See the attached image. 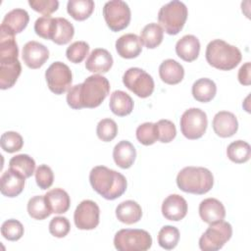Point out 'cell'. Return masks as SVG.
<instances>
[{
	"instance_id": "8992f818",
	"label": "cell",
	"mask_w": 251,
	"mask_h": 251,
	"mask_svg": "<svg viewBox=\"0 0 251 251\" xmlns=\"http://www.w3.org/2000/svg\"><path fill=\"white\" fill-rule=\"evenodd\" d=\"M114 245L119 251H146L152 245V237L144 229L125 228L115 234Z\"/></svg>"
},
{
	"instance_id": "30bf717a",
	"label": "cell",
	"mask_w": 251,
	"mask_h": 251,
	"mask_svg": "<svg viewBox=\"0 0 251 251\" xmlns=\"http://www.w3.org/2000/svg\"><path fill=\"white\" fill-rule=\"evenodd\" d=\"M103 16L111 30L120 31L126 28L130 22V9L122 0H112L105 3Z\"/></svg>"
},
{
	"instance_id": "7a4b0ae2",
	"label": "cell",
	"mask_w": 251,
	"mask_h": 251,
	"mask_svg": "<svg viewBox=\"0 0 251 251\" xmlns=\"http://www.w3.org/2000/svg\"><path fill=\"white\" fill-rule=\"evenodd\" d=\"M92 188L107 200H115L126 189V178L121 173L105 166L94 167L89 174Z\"/></svg>"
},
{
	"instance_id": "4dcf8cb0",
	"label": "cell",
	"mask_w": 251,
	"mask_h": 251,
	"mask_svg": "<svg viewBox=\"0 0 251 251\" xmlns=\"http://www.w3.org/2000/svg\"><path fill=\"white\" fill-rule=\"evenodd\" d=\"M226 155L233 163H245L250 159L251 156L250 145L243 140L233 141L227 146Z\"/></svg>"
},
{
	"instance_id": "5b68a950",
	"label": "cell",
	"mask_w": 251,
	"mask_h": 251,
	"mask_svg": "<svg viewBox=\"0 0 251 251\" xmlns=\"http://www.w3.org/2000/svg\"><path fill=\"white\" fill-rule=\"evenodd\" d=\"M187 15L188 11L185 4L180 1L174 0L162 6L159 10L158 22L163 30L168 34L176 35L182 29L186 22Z\"/></svg>"
},
{
	"instance_id": "f35d334b",
	"label": "cell",
	"mask_w": 251,
	"mask_h": 251,
	"mask_svg": "<svg viewBox=\"0 0 251 251\" xmlns=\"http://www.w3.org/2000/svg\"><path fill=\"white\" fill-rule=\"evenodd\" d=\"M96 133L99 139L105 142H109L117 136L118 126L112 119H103L97 125Z\"/></svg>"
},
{
	"instance_id": "603a6c76",
	"label": "cell",
	"mask_w": 251,
	"mask_h": 251,
	"mask_svg": "<svg viewBox=\"0 0 251 251\" xmlns=\"http://www.w3.org/2000/svg\"><path fill=\"white\" fill-rule=\"evenodd\" d=\"M159 75L165 83L177 84L184 76V70L176 60L167 59L159 67Z\"/></svg>"
},
{
	"instance_id": "d590c367",
	"label": "cell",
	"mask_w": 251,
	"mask_h": 251,
	"mask_svg": "<svg viewBox=\"0 0 251 251\" xmlns=\"http://www.w3.org/2000/svg\"><path fill=\"white\" fill-rule=\"evenodd\" d=\"M57 25V18L42 16L34 23V31L44 39H53Z\"/></svg>"
},
{
	"instance_id": "7402d4cb",
	"label": "cell",
	"mask_w": 251,
	"mask_h": 251,
	"mask_svg": "<svg viewBox=\"0 0 251 251\" xmlns=\"http://www.w3.org/2000/svg\"><path fill=\"white\" fill-rule=\"evenodd\" d=\"M136 150L127 140L120 141L113 150V158L117 166L122 169L130 168L135 160Z\"/></svg>"
},
{
	"instance_id": "bcb514c9",
	"label": "cell",
	"mask_w": 251,
	"mask_h": 251,
	"mask_svg": "<svg viewBox=\"0 0 251 251\" xmlns=\"http://www.w3.org/2000/svg\"><path fill=\"white\" fill-rule=\"evenodd\" d=\"M250 72H251V64L250 62L245 63L243 66L240 67L238 71V80L243 85H249L251 83L250 78Z\"/></svg>"
},
{
	"instance_id": "5bb4252c",
	"label": "cell",
	"mask_w": 251,
	"mask_h": 251,
	"mask_svg": "<svg viewBox=\"0 0 251 251\" xmlns=\"http://www.w3.org/2000/svg\"><path fill=\"white\" fill-rule=\"evenodd\" d=\"M162 214L169 221H180L187 214V202L178 194L169 195L162 204Z\"/></svg>"
},
{
	"instance_id": "ba28073f",
	"label": "cell",
	"mask_w": 251,
	"mask_h": 251,
	"mask_svg": "<svg viewBox=\"0 0 251 251\" xmlns=\"http://www.w3.org/2000/svg\"><path fill=\"white\" fill-rule=\"evenodd\" d=\"M181 133L188 139H198L203 136L208 126L207 115L199 108H190L180 117Z\"/></svg>"
},
{
	"instance_id": "2e32d148",
	"label": "cell",
	"mask_w": 251,
	"mask_h": 251,
	"mask_svg": "<svg viewBox=\"0 0 251 251\" xmlns=\"http://www.w3.org/2000/svg\"><path fill=\"white\" fill-rule=\"evenodd\" d=\"M1 193L7 197L18 196L25 187V177L14 169L5 171L1 176Z\"/></svg>"
},
{
	"instance_id": "d6a6232c",
	"label": "cell",
	"mask_w": 251,
	"mask_h": 251,
	"mask_svg": "<svg viewBox=\"0 0 251 251\" xmlns=\"http://www.w3.org/2000/svg\"><path fill=\"white\" fill-rule=\"evenodd\" d=\"M9 166L11 169L16 170L25 178L30 177L35 170L34 160L26 154H19L12 157L9 161Z\"/></svg>"
},
{
	"instance_id": "1f68e13d",
	"label": "cell",
	"mask_w": 251,
	"mask_h": 251,
	"mask_svg": "<svg viewBox=\"0 0 251 251\" xmlns=\"http://www.w3.org/2000/svg\"><path fill=\"white\" fill-rule=\"evenodd\" d=\"M27 212L32 219L39 221L46 219L52 214L44 195L31 197L27 202Z\"/></svg>"
},
{
	"instance_id": "ac0fdd59",
	"label": "cell",
	"mask_w": 251,
	"mask_h": 251,
	"mask_svg": "<svg viewBox=\"0 0 251 251\" xmlns=\"http://www.w3.org/2000/svg\"><path fill=\"white\" fill-rule=\"evenodd\" d=\"M200 218L207 224L223 221L226 217V209L221 201L216 198H206L199 205Z\"/></svg>"
},
{
	"instance_id": "f1b7e54d",
	"label": "cell",
	"mask_w": 251,
	"mask_h": 251,
	"mask_svg": "<svg viewBox=\"0 0 251 251\" xmlns=\"http://www.w3.org/2000/svg\"><path fill=\"white\" fill-rule=\"evenodd\" d=\"M94 6L92 0H70L67 4V11L75 20L84 21L90 17Z\"/></svg>"
},
{
	"instance_id": "74e56055",
	"label": "cell",
	"mask_w": 251,
	"mask_h": 251,
	"mask_svg": "<svg viewBox=\"0 0 251 251\" xmlns=\"http://www.w3.org/2000/svg\"><path fill=\"white\" fill-rule=\"evenodd\" d=\"M24 226L21 222L15 219L5 221L1 226V234L10 241H17L24 235Z\"/></svg>"
},
{
	"instance_id": "f6af8a7d",
	"label": "cell",
	"mask_w": 251,
	"mask_h": 251,
	"mask_svg": "<svg viewBox=\"0 0 251 251\" xmlns=\"http://www.w3.org/2000/svg\"><path fill=\"white\" fill-rule=\"evenodd\" d=\"M28 4L34 11L46 17H49L59 7L57 0H29Z\"/></svg>"
},
{
	"instance_id": "52a82bcc",
	"label": "cell",
	"mask_w": 251,
	"mask_h": 251,
	"mask_svg": "<svg viewBox=\"0 0 251 251\" xmlns=\"http://www.w3.org/2000/svg\"><path fill=\"white\" fill-rule=\"evenodd\" d=\"M232 235L229 223L223 221L210 224L199 239V247L204 251H217L221 249Z\"/></svg>"
},
{
	"instance_id": "8d00e7d4",
	"label": "cell",
	"mask_w": 251,
	"mask_h": 251,
	"mask_svg": "<svg viewBox=\"0 0 251 251\" xmlns=\"http://www.w3.org/2000/svg\"><path fill=\"white\" fill-rule=\"evenodd\" d=\"M136 138L143 145H152L158 140L156 123H144L136 128Z\"/></svg>"
},
{
	"instance_id": "d4e9b609",
	"label": "cell",
	"mask_w": 251,
	"mask_h": 251,
	"mask_svg": "<svg viewBox=\"0 0 251 251\" xmlns=\"http://www.w3.org/2000/svg\"><path fill=\"white\" fill-rule=\"evenodd\" d=\"M28 21H29L28 13L24 9L17 8V9L11 10L5 15L1 25L8 28L14 34H17L22 32L26 27Z\"/></svg>"
},
{
	"instance_id": "3957f363",
	"label": "cell",
	"mask_w": 251,
	"mask_h": 251,
	"mask_svg": "<svg viewBox=\"0 0 251 251\" xmlns=\"http://www.w3.org/2000/svg\"><path fill=\"white\" fill-rule=\"evenodd\" d=\"M206 60L212 67L229 71L234 69L241 61L240 50L222 39H215L208 43L205 52Z\"/></svg>"
},
{
	"instance_id": "4316f807",
	"label": "cell",
	"mask_w": 251,
	"mask_h": 251,
	"mask_svg": "<svg viewBox=\"0 0 251 251\" xmlns=\"http://www.w3.org/2000/svg\"><path fill=\"white\" fill-rule=\"evenodd\" d=\"M109 106L115 115L119 117H125L132 112L133 101L131 97L125 91L116 90L111 94Z\"/></svg>"
},
{
	"instance_id": "6da1fadb",
	"label": "cell",
	"mask_w": 251,
	"mask_h": 251,
	"mask_svg": "<svg viewBox=\"0 0 251 251\" xmlns=\"http://www.w3.org/2000/svg\"><path fill=\"white\" fill-rule=\"evenodd\" d=\"M110 83L101 75H93L85 78L82 83L71 87L67 94L68 105L78 110L81 108H96L108 96Z\"/></svg>"
},
{
	"instance_id": "7c38bea8",
	"label": "cell",
	"mask_w": 251,
	"mask_h": 251,
	"mask_svg": "<svg viewBox=\"0 0 251 251\" xmlns=\"http://www.w3.org/2000/svg\"><path fill=\"white\" fill-rule=\"evenodd\" d=\"M99 207L94 201L83 200L75 211V225L79 229H94L99 224Z\"/></svg>"
},
{
	"instance_id": "8fae6325",
	"label": "cell",
	"mask_w": 251,
	"mask_h": 251,
	"mask_svg": "<svg viewBox=\"0 0 251 251\" xmlns=\"http://www.w3.org/2000/svg\"><path fill=\"white\" fill-rule=\"evenodd\" d=\"M45 78L49 89L57 94H63L70 89L73 75L70 68L62 62H54L45 72Z\"/></svg>"
},
{
	"instance_id": "9a60e30c",
	"label": "cell",
	"mask_w": 251,
	"mask_h": 251,
	"mask_svg": "<svg viewBox=\"0 0 251 251\" xmlns=\"http://www.w3.org/2000/svg\"><path fill=\"white\" fill-rule=\"evenodd\" d=\"M213 129L220 137H230L238 129L236 117L227 111L218 112L213 119Z\"/></svg>"
},
{
	"instance_id": "d6986e66",
	"label": "cell",
	"mask_w": 251,
	"mask_h": 251,
	"mask_svg": "<svg viewBox=\"0 0 251 251\" xmlns=\"http://www.w3.org/2000/svg\"><path fill=\"white\" fill-rule=\"evenodd\" d=\"M113 66V57L108 50L96 48L86 59L85 68L91 73H107Z\"/></svg>"
},
{
	"instance_id": "7bdbcfd3",
	"label": "cell",
	"mask_w": 251,
	"mask_h": 251,
	"mask_svg": "<svg viewBox=\"0 0 251 251\" xmlns=\"http://www.w3.org/2000/svg\"><path fill=\"white\" fill-rule=\"evenodd\" d=\"M70 229L71 225L66 217H55L49 223V232L55 237H65Z\"/></svg>"
},
{
	"instance_id": "f546056e",
	"label": "cell",
	"mask_w": 251,
	"mask_h": 251,
	"mask_svg": "<svg viewBox=\"0 0 251 251\" xmlns=\"http://www.w3.org/2000/svg\"><path fill=\"white\" fill-rule=\"evenodd\" d=\"M164 37V30L160 25L156 23H151L146 25L140 34V39L142 44H144L148 49H154L159 46Z\"/></svg>"
},
{
	"instance_id": "cb8c5ba5",
	"label": "cell",
	"mask_w": 251,
	"mask_h": 251,
	"mask_svg": "<svg viewBox=\"0 0 251 251\" xmlns=\"http://www.w3.org/2000/svg\"><path fill=\"white\" fill-rule=\"evenodd\" d=\"M117 219L126 225L137 223L142 217V209L133 200H126L120 203L116 208Z\"/></svg>"
},
{
	"instance_id": "83f0119b",
	"label": "cell",
	"mask_w": 251,
	"mask_h": 251,
	"mask_svg": "<svg viewBox=\"0 0 251 251\" xmlns=\"http://www.w3.org/2000/svg\"><path fill=\"white\" fill-rule=\"evenodd\" d=\"M216 92V83L210 78H199L192 85V95L199 102L206 103L211 101L215 97Z\"/></svg>"
},
{
	"instance_id": "9c48e42d",
	"label": "cell",
	"mask_w": 251,
	"mask_h": 251,
	"mask_svg": "<svg viewBox=\"0 0 251 251\" xmlns=\"http://www.w3.org/2000/svg\"><path fill=\"white\" fill-rule=\"evenodd\" d=\"M124 84L135 95L141 98L149 97L154 91L152 76L140 68H129L123 76Z\"/></svg>"
},
{
	"instance_id": "277c9868",
	"label": "cell",
	"mask_w": 251,
	"mask_h": 251,
	"mask_svg": "<svg viewBox=\"0 0 251 251\" xmlns=\"http://www.w3.org/2000/svg\"><path fill=\"white\" fill-rule=\"evenodd\" d=\"M178 188L192 194H205L211 190L214 184L212 173L203 167H185L176 176Z\"/></svg>"
},
{
	"instance_id": "e0dca14e",
	"label": "cell",
	"mask_w": 251,
	"mask_h": 251,
	"mask_svg": "<svg viewBox=\"0 0 251 251\" xmlns=\"http://www.w3.org/2000/svg\"><path fill=\"white\" fill-rule=\"evenodd\" d=\"M116 50L118 54L123 58H136L142 51L141 39L134 33L124 34L117 39Z\"/></svg>"
},
{
	"instance_id": "ab89813d",
	"label": "cell",
	"mask_w": 251,
	"mask_h": 251,
	"mask_svg": "<svg viewBox=\"0 0 251 251\" xmlns=\"http://www.w3.org/2000/svg\"><path fill=\"white\" fill-rule=\"evenodd\" d=\"M1 147L8 153L20 151L24 145L22 135L16 131H6L1 135Z\"/></svg>"
},
{
	"instance_id": "60d3db41",
	"label": "cell",
	"mask_w": 251,
	"mask_h": 251,
	"mask_svg": "<svg viewBox=\"0 0 251 251\" xmlns=\"http://www.w3.org/2000/svg\"><path fill=\"white\" fill-rule=\"evenodd\" d=\"M89 52V45L85 41H75L66 50V56L69 61L78 64L84 60Z\"/></svg>"
},
{
	"instance_id": "ee69618b",
	"label": "cell",
	"mask_w": 251,
	"mask_h": 251,
	"mask_svg": "<svg viewBox=\"0 0 251 251\" xmlns=\"http://www.w3.org/2000/svg\"><path fill=\"white\" fill-rule=\"evenodd\" d=\"M35 180L41 189L49 188L54 180V174L47 165H40L35 171Z\"/></svg>"
},
{
	"instance_id": "e575fe53",
	"label": "cell",
	"mask_w": 251,
	"mask_h": 251,
	"mask_svg": "<svg viewBox=\"0 0 251 251\" xmlns=\"http://www.w3.org/2000/svg\"><path fill=\"white\" fill-rule=\"evenodd\" d=\"M179 240V231L176 226H163L158 233V243L159 245L166 249H174Z\"/></svg>"
},
{
	"instance_id": "836d02e7",
	"label": "cell",
	"mask_w": 251,
	"mask_h": 251,
	"mask_svg": "<svg viewBox=\"0 0 251 251\" xmlns=\"http://www.w3.org/2000/svg\"><path fill=\"white\" fill-rule=\"evenodd\" d=\"M74 34V25L65 18H57L56 30L52 41L58 45H64L71 41Z\"/></svg>"
},
{
	"instance_id": "484cf974",
	"label": "cell",
	"mask_w": 251,
	"mask_h": 251,
	"mask_svg": "<svg viewBox=\"0 0 251 251\" xmlns=\"http://www.w3.org/2000/svg\"><path fill=\"white\" fill-rule=\"evenodd\" d=\"M44 196L52 213L64 214L69 210L71 199L69 194L64 189L62 188L51 189Z\"/></svg>"
},
{
	"instance_id": "44dd1931",
	"label": "cell",
	"mask_w": 251,
	"mask_h": 251,
	"mask_svg": "<svg viewBox=\"0 0 251 251\" xmlns=\"http://www.w3.org/2000/svg\"><path fill=\"white\" fill-rule=\"evenodd\" d=\"M176 55L185 62H192L197 59L200 52V42L192 34H186L177 40L176 44Z\"/></svg>"
},
{
	"instance_id": "b9f144b4",
	"label": "cell",
	"mask_w": 251,
	"mask_h": 251,
	"mask_svg": "<svg viewBox=\"0 0 251 251\" xmlns=\"http://www.w3.org/2000/svg\"><path fill=\"white\" fill-rule=\"evenodd\" d=\"M158 129V140L162 143L171 142L176 135V128L173 122L169 120H160L156 123Z\"/></svg>"
},
{
	"instance_id": "ffe728a7",
	"label": "cell",
	"mask_w": 251,
	"mask_h": 251,
	"mask_svg": "<svg viewBox=\"0 0 251 251\" xmlns=\"http://www.w3.org/2000/svg\"><path fill=\"white\" fill-rule=\"evenodd\" d=\"M22 73L19 59L0 61V88L8 89L14 86Z\"/></svg>"
},
{
	"instance_id": "4fadbf2b",
	"label": "cell",
	"mask_w": 251,
	"mask_h": 251,
	"mask_svg": "<svg viewBox=\"0 0 251 251\" xmlns=\"http://www.w3.org/2000/svg\"><path fill=\"white\" fill-rule=\"evenodd\" d=\"M22 57L28 68L39 69L48 60L49 50L43 44L31 40L24 45Z\"/></svg>"
}]
</instances>
